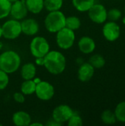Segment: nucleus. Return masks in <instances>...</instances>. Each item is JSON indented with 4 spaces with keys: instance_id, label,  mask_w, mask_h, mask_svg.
<instances>
[{
    "instance_id": "obj_1",
    "label": "nucleus",
    "mask_w": 125,
    "mask_h": 126,
    "mask_svg": "<svg viewBox=\"0 0 125 126\" xmlns=\"http://www.w3.org/2000/svg\"><path fill=\"white\" fill-rule=\"evenodd\" d=\"M43 66L54 75L63 73L66 66V59L63 54L57 50L49 51L44 56Z\"/></svg>"
},
{
    "instance_id": "obj_2",
    "label": "nucleus",
    "mask_w": 125,
    "mask_h": 126,
    "mask_svg": "<svg viewBox=\"0 0 125 126\" xmlns=\"http://www.w3.org/2000/svg\"><path fill=\"white\" fill-rule=\"evenodd\" d=\"M21 63V57L15 51L7 50L0 55V69L8 75L18 71Z\"/></svg>"
},
{
    "instance_id": "obj_3",
    "label": "nucleus",
    "mask_w": 125,
    "mask_h": 126,
    "mask_svg": "<svg viewBox=\"0 0 125 126\" xmlns=\"http://www.w3.org/2000/svg\"><path fill=\"white\" fill-rule=\"evenodd\" d=\"M66 16L60 10L49 12L44 19L46 30L51 33H56L66 27Z\"/></svg>"
},
{
    "instance_id": "obj_4",
    "label": "nucleus",
    "mask_w": 125,
    "mask_h": 126,
    "mask_svg": "<svg viewBox=\"0 0 125 126\" xmlns=\"http://www.w3.org/2000/svg\"><path fill=\"white\" fill-rule=\"evenodd\" d=\"M29 49L33 57H44L50 51V46L44 37L35 36L30 42Z\"/></svg>"
},
{
    "instance_id": "obj_5",
    "label": "nucleus",
    "mask_w": 125,
    "mask_h": 126,
    "mask_svg": "<svg viewBox=\"0 0 125 126\" xmlns=\"http://www.w3.org/2000/svg\"><path fill=\"white\" fill-rule=\"evenodd\" d=\"M2 37L8 40H14L22 33L21 21L16 19H10L6 21L1 25Z\"/></svg>"
},
{
    "instance_id": "obj_6",
    "label": "nucleus",
    "mask_w": 125,
    "mask_h": 126,
    "mask_svg": "<svg viewBox=\"0 0 125 126\" xmlns=\"http://www.w3.org/2000/svg\"><path fill=\"white\" fill-rule=\"evenodd\" d=\"M75 33L74 31L63 27L57 32H56V43L59 48L62 49H69L74 44Z\"/></svg>"
},
{
    "instance_id": "obj_7",
    "label": "nucleus",
    "mask_w": 125,
    "mask_h": 126,
    "mask_svg": "<svg viewBox=\"0 0 125 126\" xmlns=\"http://www.w3.org/2000/svg\"><path fill=\"white\" fill-rule=\"evenodd\" d=\"M35 94L38 99L43 101H47L54 97L55 88L50 83L41 80L38 83L36 84Z\"/></svg>"
},
{
    "instance_id": "obj_8",
    "label": "nucleus",
    "mask_w": 125,
    "mask_h": 126,
    "mask_svg": "<svg viewBox=\"0 0 125 126\" xmlns=\"http://www.w3.org/2000/svg\"><path fill=\"white\" fill-rule=\"evenodd\" d=\"M73 114L74 111L69 106L61 104L54 109L52 111V120L62 125L64 123H67Z\"/></svg>"
},
{
    "instance_id": "obj_9",
    "label": "nucleus",
    "mask_w": 125,
    "mask_h": 126,
    "mask_svg": "<svg viewBox=\"0 0 125 126\" xmlns=\"http://www.w3.org/2000/svg\"><path fill=\"white\" fill-rule=\"evenodd\" d=\"M89 18L96 24H103L108 19V11L104 5L94 4L88 11Z\"/></svg>"
},
{
    "instance_id": "obj_10",
    "label": "nucleus",
    "mask_w": 125,
    "mask_h": 126,
    "mask_svg": "<svg viewBox=\"0 0 125 126\" xmlns=\"http://www.w3.org/2000/svg\"><path fill=\"white\" fill-rule=\"evenodd\" d=\"M102 33L107 41L113 42L119 38L121 34L120 27L116 21H110L103 26Z\"/></svg>"
},
{
    "instance_id": "obj_11",
    "label": "nucleus",
    "mask_w": 125,
    "mask_h": 126,
    "mask_svg": "<svg viewBox=\"0 0 125 126\" xmlns=\"http://www.w3.org/2000/svg\"><path fill=\"white\" fill-rule=\"evenodd\" d=\"M28 10L25 4V0H17L12 3L10 15L16 20H23L26 18Z\"/></svg>"
},
{
    "instance_id": "obj_12",
    "label": "nucleus",
    "mask_w": 125,
    "mask_h": 126,
    "mask_svg": "<svg viewBox=\"0 0 125 126\" xmlns=\"http://www.w3.org/2000/svg\"><path fill=\"white\" fill-rule=\"evenodd\" d=\"M21 25L22 33L27 35H35L39 32V24L34 18H24L21 21Z\"/></svg>"
},
{
    "instance_id": "obj_13",
    "label": "nucleus",
    "mask_w": 125,
    "mask_h": 126,
    "mask_svg": "<svg viewBox=\"0 0 125 126\" xmlns=\"http://www.w3.org/2000/svg\"><path fill=\"white\" fill-rule=\"evenodd\" d=\"M95 69L88 62L83 63L78 69L77 77L81 82L89 81L94 75Z\"/></svg>"
},
{
    "instance_id": "obj_14",
    "label": "nucleus",
    "mask_w": 125,
    "mask_h": 126,
    "mask_svg": "<svg viewBox=\"0 0 125 126\" xmlns=\"http://www.w3.org/2000/svg\"><path fill=\"white\" fill-rule=\"evenodd\" d=\"M78 47L83 54L92 53L95 48L96 44L94 40L89 36H83L78 41Z\"/></svg>"
},
{
    "instance_id": "obj_15",
    "label": "nucleus",
    "mask_w": 125,
    "mask_h": 126,
    "mask_svg": "<svg viewBox=\"0 0 125 126\" xmlns=\"http://www.w3.org/2000/svg\"><path fill=\"white\" fill-rule=\"evenodd\" d=\"M12 120L15 126H28L32 122V118L27 112L24 111H18L13 114Z\"/></svg>"
},
{
    "instance_id": "obj_16",
    "label": "nucleus",
    "mask_w": 125,
    "mask_h": 126,
    "mask_svg": "<svg viewBox=\"0 0 125 126\" xmlns=\"http://www.w3.org/2000/svg\"><path fill=\"white\" fill-rule=\"evenodd\" d=\"M36 66L32 63H27L21 68V76L24 80H33L36 76Z\"/></svg>"
},
{
    "instance_id": "obj_17",
    "label": "nucleus",
    "mask_w": 125,
    "mask_h": 126,
    "mask_svg": "<svg viewBox=\"0 0 125 126\" xmlns=\"http://www.w3.org/2000/svg\"><path fill=\"white\" fill-rule=\"evenodd\" d=\"M28 12L33 14L40 13L44 8L43 0H25Z\"/></svg>"
},
{
    "instance_id": "obj_18",
    "label": "nucleus",
    "mask_w": 125,
    "mask_h": 126,
    "mask_svg": "<svg viewBox=\"0 0 125 126\" xmlns=\"http://www.w3.org/2000/svg\"><path fill=\"white\" fill-rule=\"evenodd\" d=\"M73 6L80 12H88L95 4V0H72Z\"/></svg>"
},
{
    "instance_id": "obj_19",
    "label": "nucleus",
    "mask_w": 125,
    "mask_h": 126,
    "mask_svg": "<svg viewBox=\"0 0 125 126\" xmlns=\"http://www.w3.org/2000/svg\"><path fill=\"white\" fill-rule=\"evenodd\" d=\"M36 83L33 80H24L21 85V92L24 95H30L35 93Z\"/></svg>"
},
{
    "instance_id": "obj_20",
    "label": "nucleus",
    "mask_w": 125,
    "mask_h": 126,
    "mask_svg": "<svg viewBox=\"0 0 125 126\" xmlns=\"http://www.w3.org/2000/svg\"><path fill=\"white\" fill-rule=\"evenodd\" d=\"M44 8L49 12L60 10L63 6V0H43Z\"/></svg>"
},
{
    "instance_id": "obj_21",
    "label": "nucleus",
    "mask_w": 125,
    "mask_h": 126,
    "mask_svg": "<svg viewBox=\"0 0 125 126\" xmlns=\"http://www.w3.org/2000/svg\"><path fill=\"white\" fill-rule=\"evenodd\" d=\"M81 26L80 19L75 16H71L66 18V27L75 31L78 30Z\"/></svg>"
},
{
    "instance_id": "obj_22",
    "label": "nucleus",
    "mask_w": 125,
    "mask_h": 126,
    "mask_svg": "<svg viewBox=\"0 0 125 126\" xmlns=\"http://www.w3.org/2000/svg\"><path fill=\"white\" fill-rule=\"evenodd\" d=\"M88 63L94 69H101L105 65V59L101 55L96 54V55H92L89 58Z\"/></svg>"
},
{
    "instance_id": "obj_23",
    "label": "nucleus",
    "mask_w": 125,
    "mask_h": 126,
    "mask_svg": "<svg viewBox=\"0 0 125 126\" xmlns=\"http://www.w3.org/2000/svg\"><path fill=\"white\" fill-rule=\"evenodd\" d=\"M12 3L8 0H0V19L7 18L10 13Z\"/></svg>"
},
{
    "instance_id": "obj_24",
    "label": "nucleus",
    "mask_w": 125,
    "mask_h": 126,
    "mask_svg": "<svg viewBox=\"0 0 125 126\" xmlns=\"http://www.w3.org/2000/svg\"><path fill=\"white\" fill-rule=\"evenodd\" d=\"M101 120L106 125H113L117 121L115 114L110 110H105L102 113Z\"/></svg>"
},
{
    "instance_id": "obj_25",
    "label": "nucleus",
    "mask_w": 125,
    "mask_h": 126,
    "mask_svg": "<svg viewBox=\"0 0 125 126\" xmlns=\"http://www.w3.org/2000/svg\"><path fill=\"white\" fill-rule=\"evenodd\" d=\"M116 120L121 123H125V101L119 103L114 111Z\"/></svg>"
},
{
    "instance_id": "obj_26",
    "label": "nucleus",
    "mask_w": 125,
    "mask_h": 126,
    "mask_svg": "<svg viewBox=\"0 0 125 126\" xmlns=\"http://www.w3.org/2000/svg\"><path fill=\"white\" fill-rule=\"evenodd\" d=\"M67 123L68 126H82L83 124V122L82 117L79 114L74 112V114L67 121Z\"/></svg>"
},
{
    "instance_id": "obj_27",
    "label": "nucleus",
    "mask_w": 125,
    "mask_h": 126,
    "mask_svg": "<svg viewBox=\"0 0 125 126\" xmlns=\"http://www.w3.org/2000/svg\"><path fill=\"white\" fill-rule=\"evenodd\" d=\"M108 18L111 21H116L122 17V12L117 8H112L108 11Z\"/></svg>"
},
{
    "instance_id": "obj_28",
    "label": "nucleus",
    "mask_w": 125,
    "mask_h": 126,
    "mask_svg": "<svg viewBox=\"0 0 125 126\" xmlns=\"http://www.w3.org/2000/svg\"><path fill=\"white\" fill-rule=\"evenodd\" d=\"M9 84L8 74L0 69V91L7 88Z\"/></svg>"
},
{
    "instance_id": "obj_29",
    "label": "nucleus",
    "mask_w": 125,
    "mask_h": 126,
    "mask_svg": "<svg viewBox=\"0 0 125 126\" xmlns=\"http://www.w3.org/2000/svg\"><path fill=\"white\" fill-rule=\"evenodd\" d=\"M13 99L18 103H23L25 101V95L21 92H17L13 94Z\"/></svg>"
},
{
    "instance_id": "obj_30",
    "label": "nucleus",
    "mask_w": 125,
    "mask_h": 126,
    "mask_svg": "<svg viewBox=\"0 0 125 126\" xmlns=\"http://www.w3.org/2000/svg\"><path fill=\"white\" fill-rule=\"evenodd\" d=\"M35 63L38 66H43V64H44V57L35 58Z\"/></svg>"
},
{
    "instance_id": "obj_31",
    "label": "nucleus",
    "mask_w": 125,
    "mask_h": 126,
    "mask_svg": "<svg viewBox=\"0 0 125 126\" xmlns=\"http://www.w3.org/2000/svg\"><path fill=\"white\" fill-rule=\"evenodd\" d=\"M46 125H47V126H61V124H60V123H57V122H56V121H55L54 120H51V122L48 123H47Z\"/></svg>"
},
{
    "instance_id": "obj_32",
    "label": "nucleus",
    "mask_w": 125,
    "mask_h": 126,
    "mask_svg": "<svg viewBox=\"0 0 125 126\" xmlns=\"http://www.w3.org/2000/svg\"><path fill=\"white\" fill-rule=\"evenodd\" d=\"M29 126H43V124L42 123H32L31 122V123L29 124Z\"/></svg>"
},
{
    "instance_id": "obj_33",
    "label": "nucleus",
    "mask_w": 125,
    "mask_h": 126,
    "mask_svg": "<svg viewBox=\"0 0 125 126\" xmlns=\"http://www.w3.org/2000/svg\"><path fill=\"white\" fill-rule=\"evenodd\" d=\"M2 37V30H1V25L0 24V38Z\"/></svg>"
},
{
    "instance_id": "obj_34",
    "label": "nucleus",
    "mask_w": 125,
    "mask_h": 126,
    "mask_svg": "<svg viewBox=\"0 0 125 126\" xmlns=\"http://www.w3.org/2000/svg\"><path fill=\"white\" fill-rule=\"evenodd\" d=\"M8 1H10L11 3H13V2H14V1H17V0H8Z\"/></svg>"
},
{
    "instance_id": "obj_35",
    "label": "nucleus",
    "mask_w": 125,
    "mask_h": 126,
    "mask_svg": "<svg viewBox=\"0 0 125 126\" xmlns=\"http://www.w3.org/2000/svg\"><path fill=\"white\" fill-rule=\"evenodd\" d=\"M0 126H1V124H0Z\"/></svg>"
},
{
    "instance_id": "obj_36",
    "label": "nucleus",
    "mask_w": 125,
    "mask_h": 126,
    "mask_svg": "<svg viewBox=\"0 0 125 126\" xmlns=\"http://www.w3.org/2000/svg\"></svg>"
}]
</instances>
